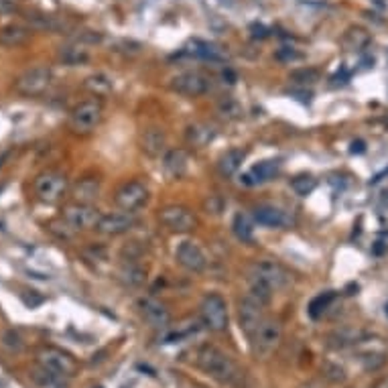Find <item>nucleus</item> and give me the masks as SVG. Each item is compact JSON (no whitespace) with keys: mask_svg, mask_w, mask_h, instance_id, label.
<instances>
[{"mask_svg":"<svg viewBox=\"0 0 388 388\" xmlns=\"http://www.w3.org/2000/svg\"><path fill=\"white\" fill-rule=\"evenodd\" d=\"M29 39H31V29L25 25L11 22V25L0 27V45L2 47H20Z\"/></svg>","mask_w":388,"mask_h":388,"instance_id":"aec40b11","label":"nucleus"},{"mask_svg":"<svg viewBox=\"0 0 388 388\" xmlns=\"http://www.w3.org/2000/svg\"><path fill=\"white\" fill-rule=\"evenodd\" d=\"M281 161L276 159H267V161H260L256 163L248 173L242 177V183L244 185H262V183H269L274 177H279L281 173Z\"/></svg>","mask_w":388,"mask_h":388,"instance_id":"a211bd4d","label":"nucleus"},{"mask_svg":"<svg viewBox=\"0 0 388 388\" xmlns=\"http://www.w3.org/2000/svg\"><path fill=\"white\" fill-rule=\"evenodd\" d=\"M281 337H283V326L276 319H265L260 323V328L250 335L254 354H258V356L272 354L274 349L279 348Z\"/></svg>","mask_w":388,"mask_h":388,"instance_id":"1a4fd4ad","label":"nucleus"},{"mask_svg":"<svg viewBox=\"0 0 388 388\" xmlns=\"http://www.w3.org/2000/svg\"><path fill=\"white\" fill-rule=\"evenodd\" d=\"M118 279L126 285V287H140L145 281H147V272L145 269L135 262V260H124L120 265V271H118Z\"/></svg>","mask_w":388,"mask_h":388,"instance_id":"5701e85b","label":"nucleus"},{"mask_svg":"<svg viewBox=\"0 0 388 388\" xmlns=\"http://www.w3.org/2000/svg\"><path fill=\"white\" fill-rule=\"evenodd\" d=\"M159 220L163 226H167L171 232H192L197 226V220L192 210H187L185 206H167L159 212Z\"/></svg>","mask_w":388,"mask_h":388,"instance_id":"f8f14e48","label":"nucleus"},{"mask_svg":"<svg viewBox=\"0 0 388 388\" xmlns=\"http://www.w3.org/2000/svg\"><path fill=\"white\" fill-rule=\"evenodd\" d=\"M333 299H335V293L333 291L319 293L317 297H313V299H311L309 307H307V313H309L311 319H319L326 311L330 309V305L333 303Z\"/></svg>","mask_w":388,"mask_h":388,"instance_id":"2f4dec72","label":"nucleus"},{"mask_svg":"<svg viewBox=\"0 0 388 388\" xmlns=\"http://www.w3.org/2000/svg\"><path fill=\"white\" fill-rule=\"evenodd\" d=\"M387 315H388V303H387Z\"/></svg>","mask_w":388,"mask_h":388,"instance_id":"a19ab883","label":"nucleus"},{"mask_svg":"<svg viewBox=\"0 0 388 388\" xmlns=\"http://www.w3.org/2000/svg\"><path fill=\"white\" fill-rule=\"evenodd\" d=\"M51 79H53V74L47 65H35V67L22 72L17 78L15 90H17V94L25 98L41 96L51 86Z\"/></svg>","mask_w":388,"mask_h":388,"instance_id":"20e7f679","label":"nucleus"},{"mask_svg":"<svg viewBox=\"0 0 388 388\" xmlns=\"http://www.w3.org/2000/svg\"><path fill=\"white\" fill-rule=\"evenodd\" d=\"M323 374L330 382H344L346 380V370L337 366V364H331V362L323 366Z\"/></svg>","mask_w":388,"mask_h":388,"instance_id":"e433bc0d","label":"nucleus"},{"mask_svg":"<svg viewBox=\"0 0 388 388\" xmlns=\"http://www.w3.org/2000/svg\"><path fill=\"white\" fill-rule=\"evenodd\" d=\"M61 220L74 230V232H81V230H92L98 228L102 214L98 212V208L88 206V203H72L67 208H63Z\"/></svg>","mask_w":388,"mask_h":388,"instance_id":"0eeeda50","label":"nucleus"},{"mask_svg":"<svg viewBox=\"0 0 388 388\" xmlns=\"http://www.w3.org/2000/svg\"><path fill=\"white\" fill-rule=\"evenodd\" d=\"M197 366L222 384H234L240 378V370L232 358L215 346H203L197 352Z\"/></svg>","mask_w":388,"mask_h":388,"instance_id":"f257e3e1","label":"nucleus"},{"mask_svg":"<svg viewBox=\"0 0 388 388\" xmlns=\"http://www.w3.org/2000/svg\"><path fill=\"white\" fill-rule=\"evenodd\" d=\"M17 2L19 0H0V15H6V13L17 11Z\"/></svg>","mask_w":388,"mask_h":388,"instance_id":"58836bf2","label":"nucleus"},{"mask_svg":"<svg viewBox=\"0 0 388 388\" xmlns=\"http://www.w3.org/2000/svg\"><path fill=\"white\" fill-rule=\"evenodd\" d=\"M169 88L177 94H181V96L199 98L212 90V78L206 76L203 72L189 69V72H181L175 78H171Z\"/></svg>","mask_w":388,"mask_h":388,"instance_id":"423d86ee","label":"nucleus"},{"mask_svg":"<svg viewBox=\"0 0 388 388\" xmlns=\"http://www.w3.org/2000/svg\"><path fill=\"white\" fill-rule=\"evenodd\" d=\"M138 309H140V315L145 317V321H147L151 328H155V330L167 328L169 321H171L169 309H167L161 301L151 299V297L140 299V301H138Z\"/></svg>","mask_w":388,"mask_h":388,"instance_id":"dca6fc26","label":"nucleus"},{"mask_svg":"<svg viewBox=\"0 0 388 388\" xmlns=\"http://www.w3.org/2000/svg\"><path fill=\"white\" fill-rule=\"evenodd\" d=\"M232 232L240 242H253L254 240V224L246 214H236L232 220Z\"/></svg>","mask_w":388,"mask_h":388,"instance_id":"c85d7f7f","label":"nucleus"},{"mask_svg":"<svg viewBox=\"0 0 388 388\" xmlns=\"http://www.w3.org/2000/svg\"><path fill=\"white\" fill-rule=\"evenodd\" d=\"M387 358H388V352L382 344H380L378 348H370V349H364V352H360V362H362V366H364L366 370L382 368V366L387 364Z\"/></svg>","mask_w":388,"mask_h":388,"instance_id":"cd10ccee","label":"nucleus"},{"mask_svg":"<svg viewBox=\"0 0 388 388\" xmlns=\"http://www.w3.org/2000/svg\"><path fill=\"white\" fill-rule=\"evenodd\" d=\"M189 55L199 59H208V61H224V53L212 45V43H203V41H194L192 43V49H187Z\"/></svg>","mask_w":388,"mask_h":388,"instance_id":"c756f323","label":"nucleus"},{"mask_svg":"<svg viewBox=\"0 0 388 388\" xmlns=\"http://www.w3.org/2000/svg\"><path fill=\"white\" fill-rule=\"evenodd\" d=\"M67 177L59 171H43L37 175L35 183H33V189L37 199L43 203H58L63 199V195L67 194Z\"/></svg>","mask_w":388,"mask_h":388,"instance_id":"39448f33","label":"nucleus"},{"mask_svg":"<svg viewBox=\"0 0 388 388\" xmlns=\"http://www.w3.org/2000/svg\"><path fill=\"white\" fill-rule=\"evenodd\" d=\"M102 114H104V108L100 100H86L72 110L69 131L79 136L92 135L98 128V124L102 122Z\"/></svg>","mask_w":388,"mask_h":388,"instance_id":"f03ea898","label":"nucleus"},{"mask_svg":"<svg viewBox=\"0 0 388 388\" xmlns=\"http://www.w3.org/2000/svg\"><path fill=\"white\" fill-rule=\"evenodd\" d=\"M83 86L94 96H108L112 92V79L108 78L106 74H94L90 78H86Z\"/></svg>","mask_w":388,"mask_h":388,"instance_id":"7c9ffc66","label":"nucleus"},{"mask_svg":"<svg viewBox=\"0 0 388 388\" xmlns=\"http://www.w3.org/2000/svg\"><path fill=\"white\" fill-rule=\"evenodd\" d=\"M201 319L203 326L212 331H224L228 328V305L226 301L218 295V293H210L203 297L201 301Z\"/></svg>","mask_w":388,"mask_h":388,"instance_id":"6e6552de","label":"nucleus"},{"mask_svg":"<svg viewBox=\"0 0 388 388\" xmlns=\"http://www.w3.org/2000/svg\"><path fill=\"white\" fill-rule=\"evenodd\" d=\"M147 201H149V187L142 181H128L114 195V203L118 208L131 214H135L136 210L147 206Z\"/></svg>","mask_w":388,"mask_h":388,"instance_id":"9d476101","label":"nucleus"},{"mask_svg":"<svg viewBox=\"0 0 388 388\" xmlns=\"http://www.w3.org/2000/svg\"><path fill=\"white\" fill-rule=\"evenodd\" d=\"M185 136H187V142H189L192 147L201 149V147H206L208 142L214 140L215 131L212 126H206V124H194V126L187 128Z\"/></svg>","mask_w":388,"mask_h":388,"instance_id":"bb28decb","label":"nucleus"},{"mask_svg":"<svg viewBox=\"0 0 388 388\" xmlns=\"http://www.w3.org/2000/svg\"><path fill=\"white\" fill-rule=\"evenodd\" d=\"M244 159H246V151L244 149H230V151H226L224 155L220 156L218 169H220V173L224 175V177H232V175L240 171Z\"/></svg>","mask_w":388,"mask_h":388,"instance_id":"b1692460","label":"nucleus"},{"mask_svg":"<svg viewBox=\"0 0 388 388\" xmlns=\"http://www.w3.org/2000/svg\"><path fill=\"white\" fill-rule=\"evenodd\" d=\"M175 260L179 267H183L189 272H203L208 267V258L206 253L199 248V244H195L194 240H183L179 242L177 250H175Z\"/></svg>","mask_w":388,"mask_h":388,"instance_id":"ddd939ff","label":"nucleus"},{"mask_svg":"<svg viewBox=\"0 0 388 388\" xmlns=\"http://www.w3.org/2000/svg\"><path fill=\"white\" fill-rule=\"evenodd\" d=\"M59 61L65 65H83L90 61V49L81 41H72L59 49Z\"/></svg>","mask_w":388,"mask_h":388,"instance_id":"4be33fe9","label":"nucleus"},{"mask_svg":"<svg viewBox=\"0 0 388 388\" xmlns=\"http://www.w3.org/2000/svg\"><path fill=\"white\" fill-rule=\"evenodd\" d=\"M37 362L41 368L55 378H69L78 372V362L59 348H43L37 354Z\"/></svg>","mask_w":388,"mask_h":388,"instance_id":"7ed1b4c3","label":"nucleus"},{"mask_svg":"<svg viewBox=\"0 0 388 388\" xmlns=\"http://www.w3.org/2000/svg\"><path fill=\"white\" fill-rule=\"evenodd\" d=\"M100 195V181L94 177H86L81 179L78 185L74 187V199L76 203H88L92 206V201H96Z\"/></svg>","mask_w":388,"mask_h":388,"instance_id":"a878e982","label":"nucleus"},{"mask_svg":"<svg viewBox=\"0 0 388 388\" xmlns=\"http://www.w3.org/2000/svg\"><path fill=\"white\" fill-rule=\"evenodd\" d=\"M218 114L222 118H226V120H238V118H242L244 110H242V106H240L238 100H234V98H222L218 102Z\"/></svg>","mask_w":388,"mask_h":388,"instance_id":"72a5a7b5","label":"nucleus"},{"mask_svg":"<svg viewBox=\"0 0 388 388\" xmlns=\"http://www.w3.org/2000/svg\"><path fill=\"white\" fill-rule=\"evenodd\" d=\"M140 147L149 156H161L167 153V135L161 128H147L140 136Z\"/></svg>","mask_w":388,"mask_h":388,"instance_id":"412c9836","label":"nucleus"},{"mask_svg":"<svg viewBox=\"0 0 388 388\" xmlns=\"http://www.w3.org/2000/svg\"><path fill=\"white\" fill-rule=\"evenodd\" d=\"M315 187H317V179L311 175H297L291 179V189L301 197H307Z\"/></svg>","mask_w":388,"mask_h":388,"instance_id":"f704fd0d","label":"nucleus"},{"mask_svg":"<svg viewBox=\"0 0 388 388\" xmlns=\"http://www.w3.org/2000/svg\"><path fill=\"white\" fill-rule=\"evenodd\" d=\"M253 220L258 226L265 228H289L293 224V218L283 208H276L271 203H260L253 210Z\"/></svg>","mask_w":388,"mask_h":388,"instance_id":"2eb2a0df","label":"nucleus"},{"mask_svg":"<svg viewBox=\"0 0 388 388\" xmlns=\"http://www.w3.org/2000/svg\"><path fill=\"white\" fill-rule=\"evenodd\" d=\"M274 59H276V61H283V63H291V61L303 59V53L295 51L293 47H281V49L274 53Z\"/></svg>","mask_w":388,"mask_h":388,"instance_id":"4c0bfd02","label":"nucleus"},{"mask_svg":"<svg viewBox=\"0 0 388 388\" xmlns=\"http://www.w3.org/2000/svg\"><path fill=\"white\" fill-rule=\"evenodd\" d=\"M370 41H372V37L364 27H349L342 37V45L348 51H362L368 47Z\"/></svg>","mask_w":388,"mask_h":388,"instance_id":"393cba45","label":"nucleus"},{"mask_svg":"<svg viewBox=\"0 0 388 388\" xmlns=\"http://www.w3.org/2000/svg\"><path fill=\"white\" fill-rule=\"evenodd\" d=\"M289 81H293L295 86H313L319 81V72L315 67H299V69H293L289 74Z\"/></svg>","mask_w":388,"mask_h":388,"instance_id":"473e14b6","label":"nucleus"},{"mask_svg":"<svg viewBox=\"0 0 388 388\" xmlns=\"http://www.w3.org/2000/svg\"><path fill=\"white\" fill-rule=\"evenodd\" d=\"M372 388H388V376H382V378H378L374 384H372Z\"/></svg>","mask_w":388,"mask_h":388,"instance_id":"ea45409f","label":"nucleus"},{"mask_svg":"<svg viewBox=\"0 0 388 388\" xmlns=\"http://www.w3.org/2000/svg\"><path fill=\"white\" fill-rule=\"evenodd\" d=\"M189 169V156L183 149H171L163 155V171L169 179H181Z\"/></svg>","mask_w":388,"mask_h":388,"instance_id":"6ab92c4d","label":"nucleus"},{"mask_svg":"<svg viewBox=\"0 0 388 388\" xmlns=\"http://www.w3.org/2000/svg\"><path fill=\"white\" fill-rule=\"evenodd\" d=\"M250 297H254L256 301H260L262 305H269L272 299V289L265 283H258V281H253V287H250Z\"/></svg>","mask_w":388,"mask_h":388,"instance_id":"c9c22d12","label":"nucleus"},{"mask_svg":"<svg viewBox=\"0 0 388 388\" xmlns=\"http://www.w3.org/2000/svg\"><path fill=\"white\" fill-rule=\"evenodd\" d=\"M98 388H102V387H98Z\"/></svg>","mask_w":388,"mask_h":388,"instance_id":"79ce46f5","label":"nucleus"},{"mask_svg":"<svg viewBox=\"0 0 388 388\" xmlns=\"http://www.w3.org/2000/svg\"><path fill=\"white\" fill-rule=\"evenodd\" d=\"M238 315H240V328L250 337L254 331L260 328V323L265 321V305L260 301H256L250 295H246L240 301Z\"/></svg>","mask_w":388,"mask_h":388,"instance_id":"4468645a","label":"nucleus"},{"mask_svg":"<svg viewBox=\"0 0 388 388\" xmlns=\"http://www.w3.org/2000/svg\"><path fill=\"white\" fill-rule=\"evenodd\" d=\"M135 224V215L131 212H118V214L102 215L96 230L104 236H120V234L131 232Z\"/></svg>","mask_w":388,"mask_h":388,"instance_id":"f3484780","label":"nucleus"},{"mask_svg":"<svg viewBox=\"0 0 388 388\" xmlns=\"http://www.w3.org/2000/svg\"><path fill=\"white\" fill-rule=\"evenodd\" d=\"M250 274H253V281L269 285L272 291H274V289H281V287H285V285L291 283V272L287 271L283 265L272 262V260L256 262L253 267V271H250Z\"/></svg>","mask_w":388,"mask_h":388,"instance_id":"9b49d317","label":"nucleus"}]
</instances>
